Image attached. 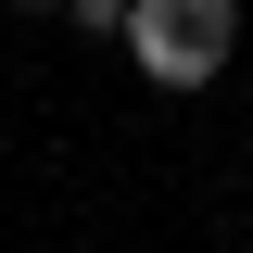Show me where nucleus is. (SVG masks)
<instances>
[{
	"instance_id": "nucleus-1",
	"label": "nucleus",
	"mask_w": 253,
	"mask_h": 253,
	"mask_svg": "<svg viewBox=\"0 0 253 253\" xmlns=\"http://www.w3.org/2000/svg\"><path fill=\"white\" fill-rule=\"evenodd\" d=\"M126 51L152 89H203L228 51H241V13L228 0H126Z\"/></svg>"
}]
</instances>
